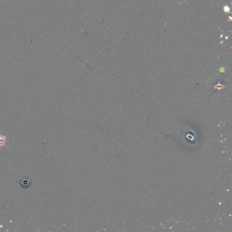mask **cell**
<instances>
[{
    "mask_svg": "<svg viewBox=\"0 0 232 232\" xmlns=\"http://www.w3.org/2000/svg\"><path fill=\"white\" fill-rule=\"evenodd\" d=\"M5 138L2 136H0V146L3 145L5 143Z\"/></svg>",
    "mask_w": 232,
    "mask_h": 232,
    "instance_id": "obj_1",
    "label": "cell"
}]
</instances>
